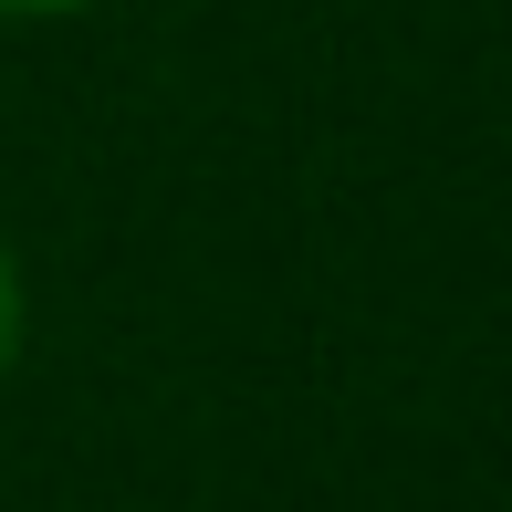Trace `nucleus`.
<instances>
[{
  "label": "nucleus",
  "instance_id": "1",
  "mask_svg": "<svg viewBox=\"0 0 512 512\" xmlns=\"http://www.w3.org/2000/svg\"><path fill=\"white\" fill-rule=\"evenodd\" d=\"M21 356H32V283H21V251L0 230V387L21 377Z\"/></svg>",
  "mask_w": 512,
  "mask_h": 512
},
{
  "label": "nucleus",
  "instance_id": "2",
  "mask_svg": "<svg viewBox=\"0 0 512 512\" xmlns=\"http://www.w3.org/2000/svg\"><path fill=\"white\" fill-rule=\"evenodd\" d=\"M74 11H105V0H0V21H74Z\"/></svg>",
  "mask_w": 512,
  "mask_h": 512
}]
</instances>
